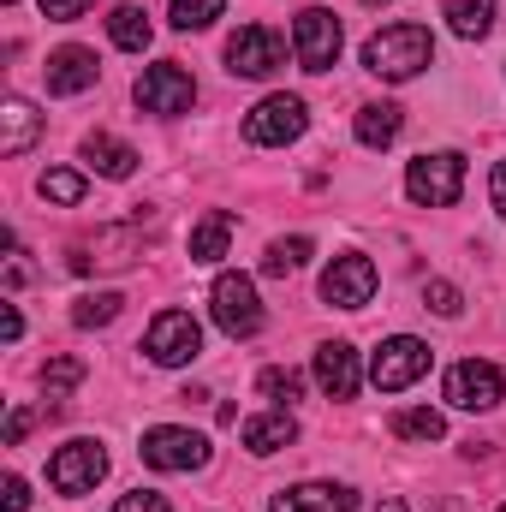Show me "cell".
I'll return each instance as SVG.
<instances>
[{
  "label": "cell",
  "mask_w": 506,
  "mask_h": 512,
  "mask_svg": "<svg viewBox=\"0 0 506 512\" xmlns=\"http://www.w3.org/2000/svg\"><path fill=\"white\" fill-rule=\"evenodd\" d=\"M459 191H465V155L459 149H435V155H417L405 167V197L423 209H453Z\"/></svg>",
  "instance_id": "obj_2"
},
{
  "label": "cell",
  "mask_w": 506,
  "mask_h": 512,
  "mask_svg": "<svg viewBox=\"0 0 506 512\" xmlns=\"http://www.w3.org/2000/svg\"><path fill=\"white\" fill-rule=\"evenodd\" d=\"M268 512H358V495L346 483H298V489H280Z\"/></svg>",
  "instance_id": "obj_15"
},
{
  "label": "cell",
  "mask_w": 506,
  "mask_h": 512,
  "mask_svg": "<svg viewBox=\"0 0 506 512\" xmlns=\"http://www.w3.org/2000/svg\"><path fill=\"white\" fill-rule=\"evenodd\" d=\"M393 435L399 441H441L447 435V417L429 411V405H411V411H393Z\"/></svg>",
  "instance_id": "obj_25"
},
{
  "label": "cell",
  "mask_w": 506,
  "mask_h": 512,
  "mask_svg": "<svg viewBox=\"0 0 506 512\" xmlns=\"http://www.w3.org/2000/svg\"><path fill=\"white\" fill-rule=\"evenodd\" d=\"M36 191H42L48 203H60V209H78L90 185H84V173H72V167H48V173L36 179Z\"/></svg>",
  "instance_id": "obj_26"
},
{
  "label": "cell",
  "mask_w": 506,
  "mask_h": 512,
  "mask_svg": "<svg viewBox=\"0 0 506 512\" xmlns=\"http://www.w3.org/2000/svg\"><path fill=\"white\" fill-rule=\"evenodd\" d=\"M280 66H286L280 30H268V24H239V30L227 36V72H233V78H274Z\"/></svg>",
  "instance_id": "obj_4"
},
{
  "label": "cell",
  "mask_w": 506,
  "mask_h": 512,
  "mask_svg": "<svg viewBox=\"0 0 506 512\" xmlns=\"http://www.w3.org/2000/svg\"><path fill=\"white\" fill-rule=\"evenodd\" d=\"M304 126H310L304 96H262L251 114H245V137H251L256 149H280V143L304 137Z\"/></svg>",
  "instance_id": "obj_8"
},
{
  "label": "cell",
  "mask_w": 506,
  "mask_h": 512,
  "mask_svg": "<svg viewBox=\"0 0 506 512\" xmlns=\"http://www.w3.org/2000/svg\"><path fill=\"white\" fill-rule=\"evenodd\" d=\"M364 6H387V0H364Z\"/></svg>",
  "instance_id": "obj_40"
},
{
  "label": "cell",
  "mask_w": 506,
  "mask_h": 512,
  "mask_svg": "<svg viewBox=\"0 0 506 512\" xmlns=\"http://www.w3.org/2000/svg\"><path fill=\"white\" fill-rule=\"evenodd\" d=\"M501 512H506V507H501Z\"/></svg>",
  "instance_id": "obj_42"
},
{
  "label": "cell",
  "mask_w": 506,
  "mask_h": 512,
  "mask_svg": "<svg viewBox=\"0 0 506 512\" xmlns=\"http://www.w3.org/2000/svg\"><path fill=\"white\" fill-rule=\"evenodd\" d=\"M233 245V215L227 209H209L197 227H191V262H221Z\"/></svg>",
  "instance_id": "obj_22"
},
{
  "label": "cell",
  "mask_w": 506,
  "mask_h": 512,
  "mask_svg": "<svg viewBox=\"0 0 506 512\" xmlns=\"http://www.w3.org/2000/svg\"><path fill=\"white\" fill-rule=\"evenodd\" d=\"M322 298H328L334 310H364V304L376 298V262L358 256V251L334 256L328 274H322Z\"/></svg>",
  "instance_id": "obj_13"
},
{
  "label": "cell",
  "mask_w": 506,
  "mask_h": 512,
  "mask_svg": "<svg viewBox=\"0 0 506 512\" xmlns=\"http://www.w3.org/2000/svg\"><path fill=\"white\" fill-rule=\"evenodd\" d=\"M316 387H322L328 399H358V352H352L346 340H328V346L316 352Z\"/></svg>",
  "instance_id": "obj_17"
},
{
  "label": "cell",
  "mask_w": 506,
  "mask_h": 512,
  "mask_svg": "<svg viewBox=\"0 0 506 512\" xmlns=\"http://www.w3.org/2000/svg\"><path fill=\"white\" fill-rule=\"evenodd\" d=\"M376 512H405V507H399V501H381V507Z\"/></svg>",
  "instance_id": "obj_39"
},
{
  "label": "cell",
  "mask_w": 506,
  "mask_h": 512,
  "mask_svg": "<svg viewBox=\"0 0 506 512\" xmlns=\"http://www.w3.org/2000/svg\"><path fill=\"white\" fill-rule=\"evenodd\" d=\"M0 155L12 161V155H24L30 143H36V131H42V114L24 102V96H6V108H0Z\"/></svg>",
  "instance_id": "obj_19"
},
{
  "label": "cell",
  "mask_w": 506,
  "mask_h": 512,
  "mask_svg": "<svg viewBox=\"0 0 506 512\" xmlns=\"http://www.w3.org/2000/svg\"><path fill=\"white\" fill-rule=\"evenodd\" d=\"M489 197H495V209L506 221V161H495V173H489Z\"/></svg>",
  "instance_id": "obj_37"
},
{
  "label": "cell",
  "mask_w": 506,
  "mask_h": 512,
  "mask_svg": "<svg viewBox=\"0 0 506 512\" xmlns=\"http://www.w3.org/2000/svg\"><path fill=\"white\" fill-rule=\"evenodd\" d=\"M245 447H251L256 459H268V453H280V447H292L298 441V423H292V411H268V417H245Z\"/></svg>",
  "instance_id": "obj_20"
},
{
  "label": "cell",
  "mask_w": 506,
  "mask_h": 512,
  "mask_svg": "<svg viewBox=\"0 0 506 512\" xmlns=\"http://www.w3.org/2000/svg\"><path fill=\"white\" fill-rule=\"evenodd\" d=\"M209 304H215L221 334H233V340H251L256 328H262V304H256L251 274H221L215 292H209Z\"/></svg>",
  "instance_id": "obj_11"
},
{
  "label": "cell",
  "mask_w": 506,
  "mask_h": 512,
  "mask_svg": "<svg viewBox=\"0 0 506 512\" xmlns=\"http://www.w3.org/2000/svg\"><path fill=\"white\" fill-rule=\"evenodd\" d=\"M340 18L328 12V6H304L298 12V24H292V54H298V66L304 72H334V60H340Z\"/></svg>",
  "instance_id": "obj_5"
},
{
  "label": "cell",
  "mask_w": 506,
  "mask_h": 512,
  "mask_svg": "<svg viewBox=\"0 0 506 512\" xmlns=\"http://www.w3.org/2000/svg\"><path fill=\"white\" fill-rule=\"evenodd\" d=\"M0 507H6V512H24V507H30V489H24V477H6V489H0Z\"/></svg>",
  "instance_id": "obj_36"
},
{
  "label": "cell",
  "mask_w": 506,
  "mask_h": 512,
  "mask_svg": "<svg viewBox=\"0 0 506 512\" xmlns=\"http://www.w3.org/2000/svg\"><path fill=\"white\" fill-rule=\"evenodd\" d=\"M102 477H108V453H102L96 441H66V447L48 459V483H54L60 495H90Z\"/></svg>",
  "instance_id": "obj_12"
},
{
  "label": "cell",
  "mask_w": 506,
  "mask_h": 512,
  "mask_svg": "<svg viewBox=\"0 0 506 512\" xmlns=\"http://www.w3.org/2000/svg\"><path fill=\"white\" fill-rule=\"evenodd\" d=\"M143 352H149L161 370L191 364V358L203 352V328H197V316H191V310H161V316L149 322V334H143Z\"/></svg>",
  "instance_id": "obj_7"
},
{
  "label": "cell",
  "mask_w": 506,
  "mask_h": 512,
  "mask_svg": "<svg viewBox=\"0 0 506 512\" xmlns=\"http://www.w3.org/2000/svg\"><path fill=\"white\" fill-rule=\"evenodd\" d=\"M143 465L149 471H197V465H209V435H197V429H173V423H161V429H149L143 435Z\"/></svg>",
  "instance_id": "obj_10"
},
{
  "label": "cell",
  "mask_w": 506,
  "mask_h": 512,
  "mask_svg": "<svg viewBox=\"0 0 506 512\" xmlns=\"http://www.w3.org/2000/svg\"><path fill=\"white\" fill-rule=\"evenodd\" d=\"M78 382H84V364H78V358H48V364H42V393H48V399H66Z\"/></svg>",
  "instance_id": "obj_30"
},
{
  "label": "cell",
  "mask_w": 506,
  "mask_h": 512,
  "mask_svg": "<svg viewBox=\"0 0 506 512\" xmlns=\"http://www.w3.org/2000/svg\"><path fill=\"white\" fill-rule=\"evenodd\" d=\"M137 108L143 114H161V120H173V114H191V102H197V84H191V72L185 66H173V60H161V66H143V78H137Z\"/></svg>",
  "instance_id": "obj_6"
},
{
  "label": "cell",
  "mask_w": 506,
  "mask_h": 512,
  "mask_svg": "<svg viewBox=\"0 0 506 512\" xmlns=\"http://www.w3.org/2000/svg\"><path fill=\"white\" fill-rule=\"evenodd\" d=\"M96 54L90 48H60V54H48V66H42V78H48V96H84L90 84H96Z\"/></svg>",
  "instance_id": "obj_16"
},
{
  "label": "cell",
  "mask_w": 506,
  "mask_h": 512,
  "mask_svg": "<svg viewBox=\"0 0 506 512\" xmlns=\"http://www.w3.org/2000/svg\"><path fill=\"white\" fill-rule=\"evenodd\" d=\"M429 346L423 340H411V334H393V340H381L376 358H370V382L381 387V393H399V387L423 382L429 376Z\"/></svg>",
  "instance_id": "obj_9"
},
{
  "label": "cell",
  "mask_w": 506,
  "mask_h": 512,
  "mask_svg": "<svg viewBox=\"0 0 506 512\" xmlns=\"http://www.w3.org/2000/svg\"><path fill=\"white\" fill-rule=\"evenodd\" d=\"M108 36H114V48H126V54H143L149 48V12L143 6H114V18H108Z\"/></svg>",
  "instance_id": "obj_24"
},
{
  "label": "cell",
  "mask_w": 506,
  "mask_h": 512,
  "mask_svg": "<svg viewBox=\"0 0 506 512\" xmlns=\"http://www.w3.org/2000/svg\"><path fill=\"white\" fill-rule=\"evenodd\" d=\"M6 6H18V0H6Z\"/></svg>",
  "instance_id": "obj_41"
},
{
  "label": "cell",
  "mask_w": 506,
  "mask_h": 512,
  "mask_svg": "<svg viewBox=\"0 0 506 512\" xmlns=\"http://www.w3.org/2000/svg\"><path fill=\"white\" fill-rule=\"evenodd\" d=\"M84 161H90L102 179H131L143 155H137L131 143H120V137H108V131H90V137H84Z\"/></svg>",
  "instance_id": "obj_18"
},
{
  "label": "cell",
  "mask_w": 506,
  "mask_h": 512,
  "mask_svg": "<svg viewBox=\"0 0 506 512\" xmlns=\"http://www.w3.org/2000/svg\"><path fill=\"white\" fill-rule=\"evenodd\" d=\"M358 143L364 149H387L399 131H405V108H393V102H370V108H358Z\"/></svg>",
  "instance_id": "obj_21"
},
{
  "label": "cell",
  "mask_w": 506,
  "mask_h": 512,
  "mask_svg": "<svg viewBox=\"0 0 506 512\" xmlns=\"http://www.w3.org/2000/svg\"><path fill=\"white\" fill-rule=\"evenodd\" d=\"M429 60H435V36H429L423 24H387V30H376V36L364 42V66H370L376 78H387V84L417 78Z\"/></svg>",
  "instance_id": "obj_1"
},
{
  "label": "cell",
  "mask_w": 506,
  "mask_h": 512,
  "mask_svg": "<svg viewBox=\"0 0 506 512\" xmlns=\"http://www.w3.org/2000/svg\"><path fill=\"white\" fill-rule=\"evenodd\" d=\"M423 310H435V316H447V322H453V316L465 310V298H459V286H447V280H429V286H423Z\"/></svg>",
  "instance_id": "obj_32"
},
{
  "label": "cell",
  "mask_w": 506,
  "mask_h": 512,
  "mask_svg": "<svg viewBox=\"0 0 506 512\" xmlns=\"http://www.w3.org/2000/svg\"><path fill=\"white\" fill-rule=\"evenodd\" d=\"M447 24L465 36V42H483L495 30V0H447Z\"/></svg>",
  "instance_id": "obj_23"
},
{
  "label": "cell",
  "mask_w": 506,
  "mask_h": 512,
  "mask_svg": "<svg viewBox=\"0 0 506 512\" xmlns=\"http://www.w3.org/2000/svg\"><path fill=\"white\" fill-rule=\"evenodd\" d=\"M143 256V227L126 221V227H96L90 239L72 245V274H108V268H131Z\"/></svg>",
  "instance_id": "obj_3"
},
{
  "label": "cell",
  "mask_w": 506,
  "mask_h": 512,
  "mask_svg": "<svg viewBox=\"0 0 506 512\" xmlns=\"http://www.w3.org/2000/svg\"><path fill=\"white\" fill-rule=\"evenodd\" d=\"M120 310H126V298H120V292H84V298L72 304V322H78V328H108Z\"/></svg>",
  "instance_id": "obj_27"
},
{
  "label": "cell",
  "mask_w": 506,
  "mask_h": 512,
  "mask_svg": "<svg viewBox=\"0 0 506 512\" xmlns=\"http://www.w3.org/2000/svg\"><path fill=\"white\" fill-rule=\"evenodd\" d=\"M114 512H173V507H167V495H155V489H131V495L114 501Z\"/></svg>",
  "instance_id": "obj_33"
},
{
  "label": "cell",
  "mask_w": 506,
  "mask_h": 512,
  "mask_svg": "<svg viewBox=\"0 0 506 512\" xmlns=\"http://www.w3.org/2000/svg\"><path fill=\"white\" fill-rule=\"evenodd\" d=\"M310 239H274L268 245V256H262V274H274V280H286V274H298L304 262H310Z\"/></svg>",
  "instance_id": "obj_28"
},
{
  "label": "cell",
  "mask_w": 506,
  "mask_h": 512,
  "mask_svg": "<svg viewBox=\"0 0 506 512\" xmlns=\"http://www.w3.org/2000/svg\"><path fill=\"white\" fill-rule=\"evenodd\" d=\"M256 393H262V399H274V405L286 411V405H292V399L304 393V376H298V370H280V364H274V370H262V376H256Z\"/></svg>",
  "instance_id": "obj_29"
},
{
  "label": "cell",
  "mask_w": 506,
  "mask_h": 512,
  "mask_svg": "<svg viewBox=\"0 0 506 512\" xmlns=\"http://www.w3.org/2000/svg\"><path fill=\"white\" fill-rule=\"evenodd\" d=\"M0 334H6V346L24 334V316H18V304H6V316H0Z\"/></svg>",
  "instance_id": "obj_38"
},
{
  "label": "cell",
  "mask_w": 506,
  "mask_h": 512,
  "mask_svg": "<svg viewBox=\"0 0 506 512\" xmlns=\"http://www.w3.org/2000/svg\"><path fill=\"white\" fill-rule=\"evenodd\" d=\"M227 12V0H173V30H209Z\"/></svg>",
  "instance_id": "obj_31"
},
{
  "label": "cell",
  "mask_w": 506,
  "mask_h": 512,
  "mask_svg": "<svg viewBox=\"0 0 506 512\" xmlns=\"http://www.w3.org/2000/svg\"><path fill=\"white\" fill-rule=\"evenodd\" d=\"M30 423H36V417H30V405H12V417H6V447H18V441L30 435Z\"/></svg>",
  "instance_id": "obj_35"
},
{
  "label": "cell",
  "mask_w": 506,
  "mask_h": 512,
  "mask_svg": "<svg viewBox=\"0 0 506 512\" xmlns=\"http://www.w3.org/2000/svg\"><path fill=\"white\" fill-rule=\"evenodd\" d=\"M501 393H506V376L495 364H483V358H465V364L447 370V399H453L459 411H495Z\"/></svg>",
  "instance_id": "obj_14"
},
{
  "label": "cell",
  "mask_w": 506,
  "mask_h": 512,
  "mask_svg": "<svg viewBox=\"0 0 506 512\" xmlns=\"http://www.w3.org/2000/svg\"><path fill=\"white\" fill-rule=\"evenodd\" d=\"M96 0H42V18H54V24H72V18H84Z\"/></svg>",
  "instance_id": "obj_34"
}]
</instances>
